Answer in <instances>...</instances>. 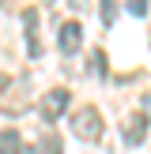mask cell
I'll return each mask as SVG.
<instances>
[{
    "instance_id": "1",
    "label": "cell",
    "mask_w": 151,
    "mask_h": 154,
    "mask_svg": "<svg viewBox=\"0 0 151 154\" xmlns=\"http://www.w3.org/2000/svg\"><path fill=\"white\" fill-rule=\"evenodd\" d=\"M68 124H72V135L83 143H98L102 139V117H98V109H76L72 117H68Z\"/></svg>"
},
{
    "instance_id": "2",
    "label": "cell",
    "mask_w": 151,
    "mask_h": 154,
    "mask_svg": "<svg viewBox=\"0 0 151 154\" xmlns=\"http://www.w3.org/2000/svg\"><path fill=\"white\" fill-rule=\"evenodd\" d=\"M68 102H72V94H68L64 87H53V90H45V98H42V120L45 124H53V120H60L64 117V109H68Z\"/></svg>"
},
{
    "instance_id": "3",
    "label": "cell",
    "mask_w": 151,
    "mask_h": 154,
    "mask_svg": "<svg viewBox=\"0 0 151 154\" xmlns=\"http://www.w3.org/2000/svg\"><path fill=\"white\" fill-rule=\"evenodd\" d=\"M57 45H60V53H64V57H76V53H79V45H83V26H79V19L60 23V30H57Z\"/></svg>"
},
{
    "instance_id": "4",
    "label": "cell",
    "mask_w": 151,
    "mask_h": 154,
    "mask_svg": "<svg viewBox=\"0 0 151 154\" xmlns=\"http://www.w3.org/2000/svg\"><path fill=\"white\" fill-rule=\"evenodd\" d=\"M143 135H147V117L143 113H132L125 120V147H140Z\"/></svg>"
},
{
    "instance_id": "5",
    "label": "cell",
    "mask_w": 151,
    "mask_h": 154,
    "mask_svg": "<svg viewBox=\"0 0 151 154\" xmlns=\"http://www.w3.org/2000/svg\"><path fill=\"white\" fill-rule=\"evenodd\" d=\"M23 30H27V53L30 57H42V45H38V11L34 8L23 11Z\"/></svg>"
},
{
    "instance_id": "6",
    "label": "cell",
    "mask_w": 151,
    "mask_h": 154,
    "mask_svg": "<svg viewBox=\"0 0 151 154\" xmlns=\"http://www.w3.org/2000/svg\"><path fill=\"white\" fill-rule=\"evenodd\" d=\"M0 154H23V139L15 128H4L0 132Z\"/></svg>"
},
{
    "instance_id": "7",
    "label": "cell",
    "mask_w": 151,
    "mask_h": 154,
    "mask_svg": "<svg viewBox=\"0 0 151 154\" xmlns=\"http://www.w3.org/2000/svg\"><path fill=\"white\" fill-rule=\"evenodd\" d=\"M98 15H102L106 26H113V23H117V0H102V4H98Z\"/></svg>"
},
{
    "instance_id": "8",
    "label": "cell",
    "mask_w": 151,
    "mask_h": 154,
    "mask_svg": "<svg viewBox=\"0 0 151 154\" xmlns=\"http://www.w3.org/2000/svg\"><path fill=\"white\" fill-rule=\"evenodd\" d=\"M38 154H64V150H60V139H57V135H45V139L38 143Z\"/></svg>"
},
{
    "instance_id": "9",
    "label": "cell",
    "mask_w": 151,
    "mask_h": 154,
    "mask_svg": "<svg viewBox=\"0 0 151 154\" xmlns=\"http://www.w3.org/2000/svg\"><path fill=\"white\" fill-rule=\"evenodd\" d=\"M102 57H106L102 49H95V53H91V68H95V75H106V60H102Z\"/></svg>"
},
{
    "instance_id": "10",
    "label": "cell",
    "mask_w": 151,
    "mask_h": 154,
    "mask_svg": "<svg viewBox=\"0 0 151 154\" xmlns=\"http://www.w3.org/2000/svg\"><path fill=\"white\" fill-rule=\"evenodd\" d=\"M125 8H128L132 15H140V19L147 15V0H125Z\"/></svg>"
},
{
    "instance_id": "11",
    "label": "cell",
    "mask_w": 151,
    "mask_h": 154,
    "mask_svg": "<svg viewBox=\"0 0 151 154\" xmlns=\"http://www.w3.org/2000/svg\"><path fill=\"white\" fill-rule=\"evenodd\" d=\"M68 4H72V11H76V15H79V11H83V8H87V0H68Z\"/></svg>"
},
{
    "instance_id": "12",
    "label": "cell",
    "mask_w": 151,
    "mask_h": 154,
    "mask_svg": "<svg viewBox=\"0 0 151 154\" xmlns=\"http://www.w3.org/2000/svg\"><path fill=\"white\" fill-rule=\"evenodd\" d=\"M23 154H34V150H30V147H23Z\"/></svg>"
},
{
    "instance_id": "13",
    "label": "cell",
    "mask_w": 151,
    "mask_h": 154,
    "mask_svg": "<svg viewBox=\"0 0 151 154\" xmlns=\"http://www.w3.org/2000/svg\"><path fill=\"white\" fill-rule=\"evenodd\" d=\"M0 4H8V0H0Z\"/></svg>"
}]
</instances>
